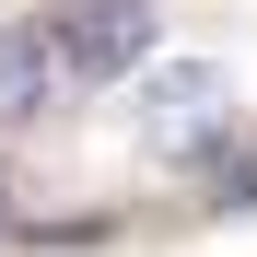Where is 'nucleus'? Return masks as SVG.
<instances>
[{"mask_svg":"<svg viewBox=\"0 0 257 257\" xmlns=\"http://www.w3.org/2000/svg\"><path fill=\"white\" fill-rule=\"evenodd\" d=\"M47 94H59V59L35 47V24H12V35H0V128L47 117Z\"/></svg>","mask_w":257,"mask_h":257,"instance_id":"obj_3","label":"nucleus"},{"mask_svg":"<svg viewBox=\"0 0 257 257\" xmlns=\"http://www.w3.org/2000/svg\"><path fill=\"white\" fill-rule=\"evenodd\" d=\"M152 128L176 152H210V141H222V70H164L152 82Z\"/></svg>","mask_w":257,"mask_h":257,"instance_id":"obj_2","label":"nucleus"},{"mask_svg":"<svg viewBox=\"0 0 257 257\" xmlns=\"http://www.w3.org/2000/svg\"><path fill=\"white\" fill-rule=\"evenodd\" d=\"M152 35H164L152 0H47L35 12V47L59 59V82H128L152 59Z\"/></svg>","mask_w":257,"mask_h":257,"instance_id":"obj_1","label":"nucleus"},{"mask_svg":"<svg viewBox=\"0 0 257 257\" xmlns=\"http://www.w3.org/2000/svg\"><path fill=\"white\" fill-rule=\"evenodd\" d=\"M210 210H257V141H210Z\"/></svg>","mask_w":257,"mask_h":257,"instance_id":"obj_4","label":"nucleus"}]
</instances>
